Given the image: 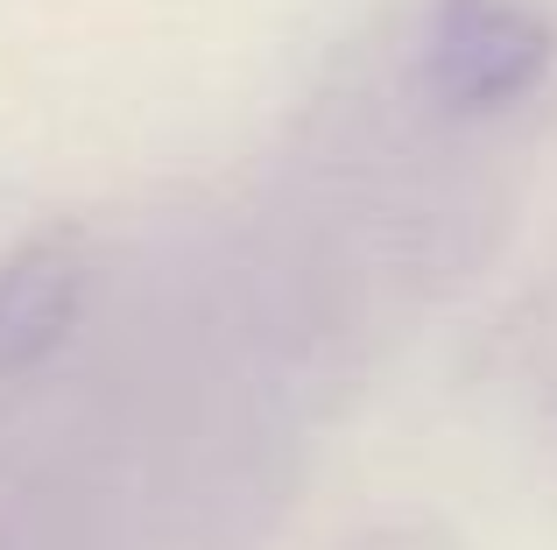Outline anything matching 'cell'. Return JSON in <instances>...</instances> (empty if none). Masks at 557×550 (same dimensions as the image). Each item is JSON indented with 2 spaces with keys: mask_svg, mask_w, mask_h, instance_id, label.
<instances>
[{
  "mask_svg": "<svg viewBox=\"0 0 557 550\" xmlns=\"http://www.w3.org/2000/svg\"><path fill=\"white\" fill-rule=\"evenodd\" d=\"M557 64V28L536 0H423L417 71L423 92L451 113H508L544 92Z\"/></svg>",
  "mask_w": 557,
  "mask_h": 550,
  "instance_id": "cell-1",
  "label": "cell"
},
{
  "mask_svg": "<svg viewBox=\"0 0 557 550\" xmlns=\"http://www.w3.org/2000/svg\"><path fill=\"white\" fill-rule=\"evenodd\" d=\"M99 254L78 226H42L0 262V382L36 374L92 311Z\"/></svg>",
  "mask_w": 557,
  "mask_h": 550,
  "instance_id": "cell-2",
  "label": "cell"
}]
</instances>
